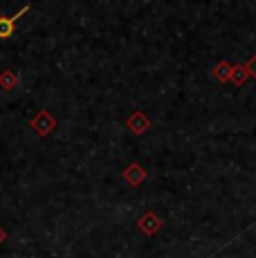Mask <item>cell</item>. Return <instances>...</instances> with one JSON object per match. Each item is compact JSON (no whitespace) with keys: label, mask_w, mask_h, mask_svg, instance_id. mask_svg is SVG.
Returning <instances> with one entry per match:
<instances>
[{"label":"cell","mask_w":256,"mask_h":258,"mask_svg":"<svg viewBox=\"0 0 256 258\" xmlns=\"http://www.w3.org/2000/svg\"><path fill=\"white\" fill-rule=\"evenodd\" d=\"M29 126H32V131L36 133L38 137H47L54 128H56V119L52 117V112L41 110L36 117L32 119V121H29Z\"/></svg>","instance_id":"1"},{"label":"cell","mask_w":256,"mask_h":258,"mask_svg":"<svg viewBox=\"0 0 256 258\" xmlns=\"http://www.w3.org/2000/svg\"><path fill=\"white\" fill-rule=\"evenodd\" d=\"M25 12H29V5H25L21 12L12 14V16H0V38H12L14 36V32H16V21Z\"/></svg>","instance_id":"2"},{"label":"cell","mask_w":256,"mask_h":258,"mask_svg":"<svg viewBox=\"0 0 256 258\" xmlns=\"http://www.w3.org/2000/svg\"><path fill=\"white\" fill-rule=\"evenodd\" d=\"M126 126H128V131H133L135 135H142V133H146L149 131V126H151V119L144 115L142 110H135L131 117L126 119Z\"/></svg>","instance_id":"3"},{"label":"cell","mask_w":256,"mask_h":258,"mask_svg":"<svg viewBox=\"0 0 256 258\" xmlns=\"http://www.w3.org/2000/svg\"><path fill=\"white\" fill-rule=\"evenodd\" d=\"M137 227H140V231H142V234H146V236H153L155 231H160L162 220L155 216L153 211H149V213H144V216L140 218V222H137Z\"/></svg>","instance_id":"4"},{"label":"cell","mask_w":256,"mask_h":258,"mask_svg":"<svg viewBox=\"0 0 256 258\" xmlns=\"http://www.w3.org/2000/svg\"><path fill=\"white\" fill-rule=\"evenodd\" d=\"M124 180H126L131 186H140L142 182L146 180V171H144V168H142L140 164H131V166H128L126 171H124Z\"/></svg>","instance_id":"5"},{"label":"cell","mask_w":256,"mask_h":258,"mask_svg":"<svg viewBox=\"0 0 256 258\" xmlns=\"http://www.w3.org/2000/svg\"><path fill=\"white\" fill-rule=\"evenodd\" d=\"M16 86H18V74L14 70H5L0 74V88H3L5 92H12Z\"/></svg>","instance_id":"6"},{"label":"cell","mask_w":256,"mask_h":258,"mask_svg":"<svg viewBox=\"0 0 256 258\" xmlns=\"http://www.w3.org/2000/svg\"><path fill=\"white\" fill-rule=\"evenodd\" d=\"M5 240H7V231H5V229H3V227H0V245H3V242H5Z\"/></svg>","instance_id":"7"}]
</instances>
